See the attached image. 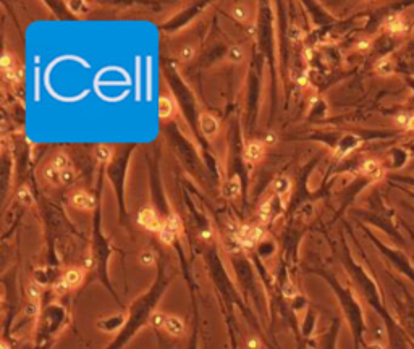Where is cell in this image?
I'll list each match as a JSON object with an SVG mask.
<instances>
[{
    "label": "cell",
    "mask_w": 414,
    "mask_h": 349,
    "mask_svg": "<svg viewBox=\"0 0 414 349\" xmlns=\"http://www.w3.org/2000/svg\"><path fill=\"white\" fill-rule=\"evenodd\" d=\"M82 281H85V269L79 267H71L63 273L62 278L55 283V291L57 293H65V291H70L78 288Z\"/></svg>",
    "instance_id": "1"
},
{
    "label": "cell",
    "mask_w": 414,
    "mask_h": 349,
    "mask_svg": "<svg viewBox=\"0 0 414 349\" xmlns=\"http://www.w3.org/2000/svg\"><path fill=\"white\" fill-rule=\"evenodd\" d=\"M138 223L149 231L159 233L162 228L163 219L159 217V213H157V210L152 209V207H143V209L138 212Z\"/></svg>",
    "instance_id": "2"
},
{
    "label": "cell",
    "mask_w": 414,
    "mask_h": 349,
    "mask_svg": "<svg viewBox=\"0 0 414 349\" xmlns=\"http://www.w3.org/2000/svg\"><path fill=\"white\" fill-rule=\"evenodd\" d=\"M70 204L74 207L76 210H81V212H91V210H94V197L91 196L89 193H86V191H74V193L70 196Z\"/></svg>",
    "instance_id": "3"
},
{
    "label": "cell",
    "mask_w": 414,
    "mask_h": 349,
    "mask_svg": "<svg viewBox=\"0 0 414 349\" xmlns=\"http://www.w3.org/2000/svg\"><path fill=\"white\" fill-rule=\"evenodd\" d=\"M272 191L274 194H277L281 201V205H286V201L289 197V193H292V180L286 174H278V177L272 183Z\"/></svg>",
    "instance_id": "4"
},
{
    "label": "cell",
    "mask_w": 414,
    "mask_h": 349,
    "mask_svg": "<svg viewBox=\"0 0 414 349\" xmlns=\"http://www.w3.org/2000/svg\"><path fill=\"white\" fill-rule=\"evenodd\" d=\"M266 144L259 139H251L244 147V159L250 163H256L262 160V157L266 155Z\"/></svg>",
    "instance_id": "5"
},
{
    "label": "cell",
    "mask_w": 414,
    "mask_h": 349,
    "mask_svg": "<svg viewBox=\"0 0 414 349\" xmlns=\"http://www.w3.org/2000/svg\"><path fill=\"white\" fill-rule=\"evenodd\" d=\"M199 126H201V131L202 135L207 136V138H215L219 135V120L215 118L212 113H207V112H202L199 115Z\"/></svg>",
    "instance_id": "6"
},
{
    "label": "cell",
    "mask_w": 414,
    "mask_h": 349,
    "mask_svg": "<svg viewBox=\"0 0 414 349\" xmlns=\"http://www.w3.org/2000/svg\"><path fill=\"white\" fill-rule=\"evenodd\" d=\"M185 322L183 319L177 317V315H167V322H165V327H163V331L165 333H169L170 336H175V338H180L185 335Z\"/></svg>",
    "instance_id": "7"
},
{
    "label": "cell",
    "mask_w": 414,
    "mask_h": 349,
    "mask_svg": "<svg viewBox=\"0 0 414 349\" xmlns=\"http://www.w3.org/2000/svg\"><path fill=\"white\" fill-rule=\"evenodd\" d=\"M241 194V180L238 174H233L223 186V196L228 199H238Z\"/></svg>",
    "instance_id": "8"
},
{
    "label": "cell",
    "mask_w": 414,
    "mask_h": 349,
    "mask_svg": "<svg viewBox=\"0 0 414 349\" xmlns=\"http://www.w3.org/2000/svg\"><path fill=\"white\" fill-rule=\"evenodd\" d=\"M175 113V104L170 97L167 96H160L159 99V118L160 120H169Z\"/></svg>",
    "instance_id": "9"
},
{
    "label": "cell",
    "mask_w": 414,
    "mask_h": 349,
    "mask_svg": "<svg viewBox=\"0 0 414 349\" xmlns=\"http://www.w3.org/2000/svg\"><path fill=\"white\" fill-rule=\"evenodd\" d=\"M94 157L99 163H109L113 157V149L109 144H99L94 149Z\"/></svg>",
    "instance_id": "10"
},
{
    "label": "cell",
    "mask_w": 414,
    "mask_h": 349,
    "mask_svg": "<svg viewBox=\"0 0 414 349\" xmlns=\"http://www.w3.org/2000/svg\"><path fill=\"white\" fill-rule=\"evenodd\" d=\"M68 10L76 16H85L91 12V4L85 0H68L67 2Z\"/></svg>",
    "instance_id": "11"
},
{
    "label": "cell",
    "mask_w": 414,
    "mask_h": 349,
    "mask_svg": "<svg viewBox=\"0 0 414 349\" xmlns=\"http://www.w3.org/2000/svg\"><path fill=\"white\" fill-rule=\"evenodd\" d=\"M387 29L390 32H395V34H400V32H404L408 29V24L401 18V16L393 15L387 20Z\"/></svg>",
    "instance_id": "12"
},
{
    "label": "cell",
    "mask_w": 414,
    "mask_h": 349,
    "mask_svg": "<svg viewBox=\"0 0 414 349\" xmlns=\"http://www.w3.org/2000/svg\"><path fill=\"white\" fill-rule=\"evenodd\" d=\"M361 173L364 177H369V178H379L380 174H382V168H380V165L376 162V160H366L362 163L361 167Z\"/></svg>",
    "instance_id": "13"
},
{
    "label": "cell",
    "mask_w": 414,
    "mask_h": 349,
    "mask_svg": "<svg viewBox=\"0 0 414 349\" xmlns=\"http://www.w3.org/2000/svg\"><path fill=\"white\" fill-rule=\"evenodd\" d=\"M68 163H70V159H68V155L65 154V152H57L52 155V159H51V167H54L57 171H62L65 168H68Z\"/></svg>",
    "instance_id": "14"
},
{
    "label": "cell",
    "mask_w": 414,
    "mask_h": 349,
    "mask_svg": "<svg viewBox=\"0 0 414 349\" xmlns=\"http://www.w3.org/2000/svg\"><path fill=\"white\" fill-rule=\"evenodd\" d=\"M138 260L139 264L143 265V267H154L155 262H157V255L155 252L152 251V249H143V251L139 252L138 255Z\"/></svg>",
    "instance_id": "15"
},
{
    "label": "cell",
    "mask_w": 414,
    "mask_h": 349,
    "mask_svg": "<svg viewBox=\"0 0 414 349\" xmlns=\"http://www.w3.org/2000/svg\"><path fill=\"white\" fill-rule=\"evenodd\" d=\"M147 322L151 323V327H154L157 330H163L165 322H167V315H165L163 312H160V311H152L151 314H149Z\"/></svg>",
    "instance_id": "16"
},
{
    "label": "cell",
    "mask_w": 414,
    "mask_h": 349,
    "mask_svg": "<svg viewBox=\"0 0 414 349\" xmlns=\"http://www.w3.org/2000/svg\"><path fill=\"white\" fill-rule=\"evenodd\" d=\"M163 225L167 227L169 230H172L177 236L181 233V230H183V225H181V220L178 219V215H177V213H170L169 217H165V219H163Z\"/></svg>",
    "instance_id": "17"
},
{
    "label": "cell",
    "mask_w": 414,
    "mask_h": 349,
    "mask_svg": "<svg viewBox=\"0 0 414 349\" xmlns=\"http://www.w3.org/2000/svg\"><path fill=\"white\" fill-rule=\"evenodd\" d=\"M231 16L239 23H246L247 20H250V12H247V8L243 5H235L233 8H231Z\"/></svg>",
    "instance_id": "18"
},
{
    "label": "cell",
    "mask_w": 414,
    "mask_h": 349,
    "mask_svg": "<svg viewBox=\"0 0 414 349\" xmlns=\"http://www.w3.org/2000/svg\"><path fill=\"white\" fill-rule=\"evenodd\" d=\"M16 199L23 204V205H31L34 202V197L31 194V189L28 186H21L18 189V193H16Z\"/></svg>",
    "instance_id": "19"
},
{
    "label": "cell",
    "mask_w": 414,
    "mask_h": 349,
    "mask_svg": "<svg viewBox=\"0 0 414 349\" xmlns=\"http://www.w3.org/2000/svg\"><path fill=\"white\" fill-rule=\"evenodd\" d=\"M227 58L233 63H239V62H243V58H244V51L239 46H231L227 52Z\"/></svg>",
    "instance_id": "20"
},
{
    "label": "cell",
    "mask_w": 414,
    "mask_h": 349,
    "mask_svg": "<svg viewBox=\"0 0 414 349\" xmlns=\"http://www.w3.org/2000/svg\"><path fill=\"white\" fill-rule=\"evenodd\" d=\"M43 174H44L47 183H51V185H60V171H57L54 167H51V165H47V167L44 168Z\"/></svg>",
    "instance_id": "21"
},
{
    "label": "cell",
    "mask_w": 414,
    "mask_h": 349,
    "mask_svg": "<svg viewBox=\"0 0 414 349\" xmlns=\"http://www.w3.org/2000/svg\"><path fill=\"white\" fill-rule=\"evenodd\" d=\"M0 68H2V73L4 71H8V70H13L16 68V62H15V57L8 52H4L2 57H0Z\"/></svg>",
    "instance_id": "22"
},
{
    "label": "cell",
    "mask_w": 414,
    "mask_h": 349,
    "mask_svg": "<svg viewBox=\"0 0 414 349\" xmlns=\"http://www.w3.org/2000/svg\"><path fill=\"white\" fill-rule=\"evenodd\" d=\"M26 296L31 302H39L40 299V286L36 283V281H31V283L26 286Z\"/></svg>",
    "instance_id": "23"
},
{
    "label": "cell",
    "mask_w": 414,
    "mask_h": 349,
    "mask_svg": "<svg viewBox=\"0 0 414 349\" xmlns=\"http://www.w3.org/2000/svg\"><path fill=\"white\" fill-rule=\"evenodd\" d=\"M196 55V49L193 46H183L180 49V52H178V58L181 62H189V60H193Z\"/></svg>",
    "instance_id": "24"
},
{
    "label": "cell",
    "mask_w": 414,
    "mask_h": 349,
    "mask_svg": "<svg viewBox=\"0 0 414 349\" xmlns=\"http://www.w3.org/2000/svg\"><path fill=\"white\" fill-rule=\"evenodd\" d=\"M157 235H159V238H160V241H162L163 244H172L173 241H175V238H177L175 233H173L172 230H169L167 227L163 225V223H162V228H160V231L157 233Z\"/></svg>",
    "instance_id": "25"
},
{
    "label": "cell",
    "mask_w": 414,
    "mask_h": 349,
    "mask_svg": "<svg viewBox=\"0 0 414 349\" xmlns=\"http://www.w3.org/2000/svg\"><path fill=\"white\" fill-rule=\"evenodd\" d=\"M74 180H76V173H74L70 167L60 171V185L70 186V185H73V183H74Z\"/></svg>",
    "instance_id": "26"
},
{
    "label": "cell",
    "mask_w": 414,
    "mask_h": 349,
    "mask_svg": "<svg viewBox=\"0 0 414 349\" xmlns=\"http://www.w3.org/2000/svg\"><path fill=\"white\" fill-rule=\"evenodd\" d=\"M376 70L380 73V74H390L393 71V63L390 58H382V60H379L377 65H376Z\"/></svg>",
    "instance_id": "27"
},
{
    "label": "cell",
    "mask_w": 414,
    "mask_h": 349,
    "mask_svg": "<svg viewBox=\"0 0 414 349\" xmlns=\"http://www.w3.org/2000/svg\"><path fill=\"white\" fill-rule=\"evenodd\" d=\"M4 79L7 82H10V84H16V82H20V79H21V70L16 66V68H13V70L4 71Z\"/></svg>",
    "instance_id": "28"
},
{
    "label": "cell",
    "mask_w": 414,
    "mask_h": 349,
    "mask_svg": "<svg viewBox=\"0 0 414 349\" xmlns=\"http://www.w3.org/2000/svg\"><path fill=\"white\" fill-rule=\"evenodd\" d=\"M272 212V202H270V199H266L261 205H259V217L262 222H267L269 220V215Z\"/></svg>",
    "instance_id": "29"
},
{
    "label": "cell",
    "mask_w": 414,
    "mask_h": 349,
    "mask_svg": "<svg viewBox=\"0 0 414 349\" xmlns=\"http://www.w3.org/2000/svg\"><path fill=\"white\" fill-rule=\"evenodd\" d=\"M262 143L266 146H275L278 143V135L274 131H269V133H266V136L262 138Z\"/></svg>",
    "instance_id": "30"
},
{
    "label": "cell",
    "mask_w": 414,
    "mask_h": 349,
    "mask_svg": "<svg viewBox=\"0 0 414 349\" xmlns=\"http://www.w3.org/2000/svg\"><path fill=\"white\" fill-rule=\"evenodd\" d=\"M288 37L292 39V40H301L304 37V32L301 28H298V26H292L288 31Z\"/></svg>",
    "instance_id": "31"
},
{
    "label": "cell",
    "mask_w": 414,
    "mask_h": 349,
    "mask_svg": "<svg viewBox=\"0 0 414 349\" xmlns=\"http://www.w3.org/2000/svg\"><path fill=\"white\" fill-rule=\"evenodd\" d=\"M283 294H285L286 297H295V296H298V289H296V286L292 283V281H286V283H285V286H283Z\"/></svg>",
    "instance_id": "32"
},
{
    "label": "cell",
    "mask_w": 414,
    "mask_h": 349,
    "mask_svg": "<svg viewBox=\"0 0 414 349\" xmlns=\"http://www.w3.org/2000/svg\"><path fill=\"white\" fill-rule=\"evenodd\" d=\"M261 339L258 336H250L246 339V347L247 349H261Z\"/></svg>",
    "instance_id": "33"
},
{
    "label": "cell",
    "mask_w": 414,
    "mask_h": 349,
    "mask_svg": "<svg viewBox=\"0 0 414 349\" xmlns=\"http://www.w3.org/2000/svg\"><path fill=\"white\" fill-rule=\"evenodd\" d=\"M369 47H370V40L369 39H361L358 44H356V49H358L359 52H366L369 51Z\"/></svg>",
    "instance_id": "34"
},
{
    "label": "cell",
    "mask_w": 414,
    "mask_h": 349,
    "mask_svg": "<svg viewBox=\"0 0 414 349\" xmlns=\"http://www.w3.org/2000/svg\"><path fill=\"white\" fill-rule=\"evenodd\" d=\"M199 238L202 241H212V230L211 228H204L201 233H199Z\"/></svg>",
    "instance_id": "35"
},
{
    "label": "cell",
    "mask_w": 414,
    "mask_h": 349,
    "mask_svg": "<svg viewBox=\"0 0 414 349\" xmlns=\"http://www.w3.org/2000/svg\"><path fill=\"white\" fill-rule=\"evenodd\" d=\"M406 128H408V129H411V131H414V115H411V116H409V120H408V124H406Z\"/></svg>",
    "instance_id": "36"
},
{
    "label": "cell",
    "mask_w": 414,
    "mask_h": 349,
    "mask_svg": "<svg viewBox=\"0 0 414 349\" xmlns=\"http://www.w3.org/2000/svg\"><path fill=\"white\" fill-rule=\"evenodd\" d=\"M367 349H384V347H382V344L374 343V344H369V347H367Z\"/></svg>",
    "instance_id": "37"
},
{
    "label": "cell",
    "mask_w": 414,
    "mask_h": 349,
    "mask_svg": "<svg viewBox=\"0 0 414 349\" xmlns=\"http://www.w3.org/2000/svg\"><path fill=\"white\" fill-rule=\"evenodd\" d=\"M2 349H10V346H8V344L4 341V343H2Z\"/></svg>",
    "instance_id": "38"
}]
</instances>
